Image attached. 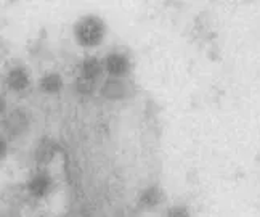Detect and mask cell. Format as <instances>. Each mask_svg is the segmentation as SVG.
Listing matches in <instances>:
<instances>
[{
  "label": "cell",
  "mask_w": 260,
  "mask_h": 217,
  "mask_svg": "<svg viewBox=\"0 0 260 217\" xmlns=\"http://www.w3.org/2000/svg\"><path fill=\"white\" fill-rule=\"evenodd\" d=\"M34 217H48V215H45V214H36Z\"/></svg>",
  "instance_id": "cell-16"
},
{
  "label": "cell",
  "mask_w": 260,
  "mask_h": 217,
  "mask_svg": "<svg viewBox=\"0 0 260 217\" xmlns=\"http://www.w3.org/2000/svg\"><path fill=\"white\" fill-rule=\"evenodd\" d=\"M56 192V179L47 167H36L24 183V193L31 201H45Z\"/></svg>",
  "instance_id": "cell-2"
},
{
  "label": "cell",
  "mask_w": 260,
  "mask_h": 217,
  "mask_svg": "<svg viewBox=\"0 0 260 217\" xmlns=\"http://www.w3.org/2000/svg\"><path fill=\"white\" fill-rule=\"evenodd\" d=\"M37 87L44 95H48V97L58 95L64 90V77L58 71H47L39 79Z\"/></svg>",
  "instance_id": "cell-10"
},
{
  "label": "cell",
  "mask_w": 260,
  "mask_h": 217,
  "mask_svg": "<svg viewBox=\"0 0 260 217\" xmlns=\"http://www.w3.org/2000/svg\"><path fill=\"white\" fill-rule=\"evenodd\" d=\"M103 74H105V66L102 58L96 55H85L81 60V63H79V70L76 76L87 79V81L100 82Z\"/></svg>",
  "instance_id": "cell-9"
},
{
  "label": "cell",
  "mask_w": 260,
  "mask_h": 217,
  "mask_svg": "<svg viewBox=\"0 0 260 217\" xmlns=\"http://www.w3.org/2000/svg\"><path fill=\"white\" fill-rule=\"evenodd\" d=\"M103 66L108 77L127 79L130 70H132V61H130L128 53L122 50H111L105 55Z\"/></svg>",
  "instance_id": "cell-7"
},
{
  "label": "cell",
  "mask_w": 260,
  "mask_h": 217,
  "mask_svg": "<svg viewBox=\"0 0 260 217\" xmlns=\"http://www.w3.org/2000/svg\"><path fill=\"white\" fill-rule=\"evenodd\" d=\"M73 34L79 47L92 50V48H96L105 42L106 23L96 15H85L76 21Z\"/></svg>",
  "instance_id": "cell-1"
},
{
  "label": "cell",
  "mask_w": 260,
  "mask_h": 217,
  "mask_svg": "<svg viewBox=\"0 0 260 217\" xmlns=\"http://www.w3.org/2000/svg\"><path fill=\"white\" fill-rule=\"evenodd\" d=\"M8 153H10V142L7 137L0 132V163H4L7 160Z\"/></svg>",
  "instance_id": "cell-13"
},
{
  "label": "cell",
  "mask_w": 260,
  "mask_h": 217,
  "mask_svg": "<svg viewBox=\"0 0 260 217\" xmlns=\"http://www.w3.org/2000/svg\"><path fill=\"white\" fill-rule=\"evenodd\" d=\"M4 84L7 87V90H10L12 94L21 95V94L27 92L29 88L32 87L31 70H29V68L23 63L12 65L5 73Z\"/></svg>",
  "instance_id": "cell-4"
},
{
  "label": "cell",
  "mask_w": 260,
  "mask_h": 217,
  "mask_svg": "<svg viewBox=\"0 0 260 217\" xmlns=\"http://www.w3.org/2000/svg\"><path fill=\"white\" fill-rule=\"evenodd\" d=\"M100 95L108 102H124L132 97V85L127 79L119 77H106L100 84Z\"/></svg>",
  "instance_id": "cell-5"
},
{
  "label": "cell",
  "mask_w": 260,
  "mask_h": 217,
  "mask_svg": "<svg viewBox=\"0 0 260 217\" xmlns=\"http://www.w3.org/2000/svg\"><path fill=\"white\" fill-rule=\"evenodd\" d=\"M74 90L77 92V95H81V97H92L96 90H100V82L87 81V79H82V77L76 76V79H74Z\"/></svg>",
  "instance_id": "cell-11"
},
{
  "label": "cell",
  "mask_w": 260,
  "mask_h": 217,
  "mask_svg": "<svg viewBox=\"0 0 260 217\" xmlns=\"http://www.w3.org/2000/svg\"><path fill=\"white\" fill-rule=\"evenodd\" d=\"M59 153H61V146L53 137L39 139L32 150V160L36 163V167H47L48 169V166L56 160Z\"/></svg>",
  "instance_id": "cell-6"
},
{
  "label": "cell",
  "mask_w": 260,
  "mask_h": 217,
  "mask_svg": "<svg viewBox=\"0 0 260 217\" xmlns=\"http://www.w3.org/2000/svg\"><path fill=\"white\" fill-rule=\"evenodd\" d=\"M0 217H21V215H19V212L15 208H8L0 211Z\"/></svg>",
  "instance_id": "cell-15"
},
{
  "label": "cell",
  "mask_w": 260,
  "mask_h": 217,
  "mask_svg": "<svg viewBox=\"0 0 260 217\" xmlns=\"http://www.w3.org/2000/svg\"><path fill=\"white\" fill-rule=\"evenodd\" d=\"M32 127V116L31 111L23 106H16L13 110H8V113L0 121V129L2 134L10 140H21L31 132Z\"/></svg>",
  "instance_id": "cell-3"
},
{
  "label": "cell",
  "mask_w": 260,
  "mask_h": 217,
  "mask_svg": "<svg viewBox=\"0 0 260 217\" xmlns=\"http://www.w3.org/2000/svg\"><path fill=\"white\" fill-rule=\"evenodd\" d=\"M164 217H191V212L185 204H172L166 209Z\"/></svg>",
  "instance_id": "cell-12"
},
{
  "label": "cell",
  "mask_w": 260,
  "mask_h": 217,
  "mask_svg": "<svg viewBox=\"0 0 260 217\" xmlns=\"http://www.w3.org/2000/svg\"><path fill=\"white\" fill-rule=\"evenodd\" d=\"M164 200H166L164 190L159 185L151 183L140 190V193L137 196V208L140 211H146V212L154 211L164 203Z\"/></svg>",
  "instance_id": "cell-8"
},
{
  "label": "cell",
  "mask_w": 260,
  "mask_h": 217,
  "mask_svg": "<svg viewBox=\"0 0 260 217\" xmlns=\"http://www.w3.org/2000/svg\"><path fill=\"white\" fill-rule=\"evenodd\" d=\"M8 113V102H7V97L0 92V121L4 119V116Z\"/></svg>",
  "instance_id": "cell-14"
}]
</instances>
